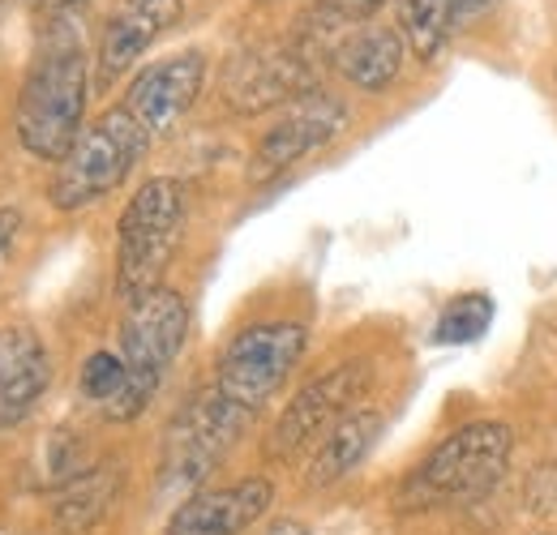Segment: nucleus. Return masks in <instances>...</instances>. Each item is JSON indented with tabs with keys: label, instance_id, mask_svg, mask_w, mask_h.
Returning a JSON list of instances; mask_svg holds the SVG:
<instances>
[{
	"label": "nucleus",
	"instance_id": "9d476101",
	"mask_svg": "<svg viewBox=\"0 0 557 535\" xmlns=\"http://www.w3.org/2000/svg\"><path fill=\"white\" fill-rule=\"evenodd\" d=\"M344 125H348V108L335 95L309 90V95L292 99V108L258 141L253 163H249V181H258V185L275 181L278 172H287L305 154H313L326 141H335V137L344 134Z\"/></svg>",
	"mask_w": 557,
	"mask_h": 535
},
{
	"label": "nucleus",
	"instance_id": "20e7f679",
	"mask_svg": "<svg viewBox=\"0 0 557 535\" xmlns=\"http://www.w3.org/2000/svg\"><path fill=\"white\" fill-rule=\"evenodd\" d=\"M189 335V309L172 287H154L129 304L121 326V360H125V390L103 415L108 420H138L159 395L163 377L172 373Z\"/></svg>",
	"mask_w": 557,
	"mask_h": 535
},
{
	"label": "nucleus",
	"instance_id": "f03ea898",
	"mask_svg": "<svg viewBox=\"0 0 557 535\" xmlns=\"http://www.w3.org/2000/svg\"><path fill=\"white\" fill-rule=\"evenodd\" d=\"M510 455H515L510 424H502V420L463 424L442 446H433L429 459L399 484L395 506L404 514H420V510L481 501L485 493H493V484L506 475Z\"/></svg>",
	"mask_w": 557,
	"mask_h": 535
},
{
	"label": "nucleus",
	"instance_id": "4468645a",
	"mask_svg": "<svg viewBox=\"0 0 557 535\" xmlns=\"http://www.w3.org/2000/svg\"><path fill=\"white\" fill-rule=\"evenodd\" d=\"M48 382L52 364L39 335L26 326H0V428L26 420Z\"/></svg>",
	"mask_w": 557,
	"mask_h": 535
},
{
	"label": "nucleus",
	"instance_id": "f8f14e48",
	"mask_svg": "<svg viewBox=\"0 0 557 535\" xmlns=\"http://www.w3.org/2000/svg\"><path fill=\"white\" fill-rule=\"evenodd\" d=\"M271 506L275 484L267 475H249L223 488H198L172 510L163 535H245L267 519Z\"/></svg>",
	"mask_w": 557,
	"mask_h": 535
},
{
	"label": "nucleus",
	"instance_id": "39448f33",
	"mask_svg": "<svg viewBox=\"0 0 557 535\" xmlns=\"http://www.w3.org/2000/svg\"><path fill=\"white\" fill-rule=\"evenodd\" d=\"M150 146L154 141L146 137L138 121L121 103H112L95 125H86L77 134L70 154L57 163V176H52V189H48L52 206L73 214V210H86L108 194H116Z\"/></svg>",
	"mask_w": 557,
	"mask_h": 535
},
{
	"label": "nucleus",
	"instance_id": "2eb2a0df",
	"mask_svg": "<svg viewBox=\"0 0 557 535\" xmlns=\"http://www.w3.org/2000/svg\"><path fill=\"white\" fill-rule=\"evenodd\" d=\"M382 424H386V420H382V411H373V407L348 411V415L318 441V450H313V459H309V468H305V484H309V488H331V484L348 480L351 471L364 463V455L377 446Z\"/></svg>",
	"mask_w": 557,
	"mask_h": 535
},
{
	"label": "nucleus",
	"instance_id": "6e6552de",
	"mask_svg": "<svg viewBox=\"0 0 557 535\" xmlns=\"http://www.w3.org/2000/svg\"><path fill=\"white\" fill-rule=\"evenodd\" d=\"M369 382H373L369 360H348V364L313 377L275 420V428L267 437V459L271 463H292L300 450L322 441L348 411L360 407V399L369 395Z\"/></svg>",
	"mask_w": 557,
	"mask_h": 535
},
{
	"label": "nucleus",
	"instance_id": "f3484780",
	"mask_svg": "<svg viewBox=\"0 0 557 535\" xmlns=\"http://www.w3.org/2000/svg\"><path fill=\"white\" fill-rule=\"evenodd\" d=\"M335 65L360 90H386L404 69V39L391 26H360L339 39Z\"/></svg>",
	"mask_w": 557,
	"mask_h": 535
},
{
	"label": "nucleus",
	"instance_id": "0eeeda50",
	"mask_svg": "<svg viewBox=\"0 0 557 535\" xmlns=\"http://www.w3.org/2000/svg\"><path fill=\"white\" fill-rule=\"evenodd\" d=\"M309 347V331L300 322H258L245 326L219 356L214 390L240 411L258 415L283 390L292 369Z\"/></svg>",
	"mask_w": 557,
	"mask_h": 535
},
{
	"label": "nucleus",
	"instance_id": "6ab92c4d",
	"mask_svg": "<svg viewBox=\"0 0 557 535\" xmlns=\"http://www.w3.org/2000/svg\"><path fill=\"white\" fill-rule=\"evenodd\" d=\"M493 322V300L472 291V296H459L442 309L437 326H433V343H476Z\"/></svg>",
	"mask_w": 557,
	"mask_h": 535
},
{
	"label": "nucleus",
	"instance_id": "9b49d317",
	"mask_svg": "<svg viewBox=\"0 0 557 535\" xmlns=\"http://www.w3.org/2000/svg\"><path fill=\"white\" fill-rule=\"evenodd\" d=\"M202 82H207V57L202 52H176V57H163V61L141 69L129 82L121 108L146 129L150 141H159L189 116V108L202 95Z\"/></svg>",
	"mask_w": 557,
	"mask_h": 535
},
{
	"label": "nucleus",
	"instance_id": "dca6fc26",
	"mask_svg": "<svg viewBox=\"0 0 557 535\" xmlns=\"http://www.w3.org/2000/svg\"><path fill=\"white\" fill-rule=\"evenodd\" d=\"M125 471L121 463H90L82 475L57 488L52 497V523L61 535H90L121 501Z\"/></svg>",
	"mask_w": 557,
	"mask_h": 535
},
{
	"label": "nucleus",
	"instance_id": "423d86ee",
	"mask_svg": "<svg viewBox=\"0 0 557 535\" xmlns=\"http://www.w3.org/2000/svg\"><path fill=\"white\" fill-rule=\"evenodd\" d=\"M249 424H253V415L240 411L236 402H227L214 386L198 390L172 415V424L163 433L159 488L163 493H181V501L189 493H198L202 480L227 459V450L240 441V433Z\"/></svg>",
	"mask_w": 557,
	"mask_h": 535
},
{
	"label": "nucleus",
	"instance_id": "b1692460",
	"mask_svg": "<svg viewBox=\"0 0 557 535\" xmlns=\"http://www.w3.org/2000/svg\"><path fill=\"white\" fill-rule=\"evenodd\" d=\"M360 4H364V9L373 13V9H377V4H386V0H360Z\"/></svg>",
	"mask_w": 557,
	"mask_h": 535
},
{
	"label": "nucleus",
	"instance_id": "f257e3e1",
	"mask_svg": "<svg viewBox=\"0 0 557 535\" xmlns=\"http://www.w3.org/2000/svg\"><path fill=\"white\" fill-rule=\"evenodd\" d=\"M86 90H90L86 48L70 26H57L44 39V48L35 52L26 82H22V95H17L13 129H17L22 150L44 163H61L82 134Z\"/></svg>",
	"mask_w": 557,
	"mask_h": 535
},
{
	"label": "nucleus",
	"instance_id": "ddd939ff",
	"mask_svg": "<svg viewBox=\"0 0 557 535\" xmlns=\"http://www.w3.org/2000/svg\"><path fill=\"white\" fill-rule=\"evenodd\" d=\"M181 17V0H121L99 39V82H116L141 52L172 30Z\"/></svg>",
	"mask_w": 557,
	"mask_h": 535
},
{
	"label": "nucleus",
	"instance_id": "412c9836",
	"mask_svg": "<svg viewBox=\"0 0 557 535\" xmlns=\"http://www.w3.org/2000/svg\"><path fill=\"white\" fill-rule=\"evenodd\" d=\"M17 227H22V210H17V206H0V262H4V253L13 249Z\"/></svg>",
	"mask_w": 557,
	"mask_h": 535
},
{
	"label": "nucleus",
	"instance_id": "4be33fe9",
	"mask_svg": "<svg viewBox=\"0 0 557 535\" xmlns=\"http://www.w3.org/2000/svg\"><path fill=\"white\" fill-rule=\"evenodd\" d=\"M39 13H65V9H77L82 0H30Z\"/></svg>",
	"mask_w": 557,
	"mask_h": 535
},
{
	"label": "nucleus",
	"instance_id": "aec40b11",
	"mask_svg": "<svg viewBox=\"0 0 557 535\" xmlns=\"http://www.w3.org/2000/svg\"><path fill=\"white\" fill-rule=\"evenodd\" d=\"M77 386H82L86 399L99 402V407L108 411L112 402L121 399V390H125V360H121L116 351H95V356L82 364Z\"/></svg>",
	"mask_w": 557,
	"mask_h": 535
},
{
	"label": "nucleus",
	"instance_id": "a211bd4d",
	"mask_svg": "<svg viewBox=\"0 0 557 535\" xmlns=\"http://www.w3.org/2000/svg\"><path fill=\"white\" fill-rule=\"evenodd\" d=\"M488 4L493 0H404V39L420 61H433L446 39Z\"/></svg>",
	"mask_w": 557,
	"mask_h": 535
},
{
	"label": "nucleus",
	"instance_id": "393cba45",
	"mask_svg": "<svg viewBox=\"0 0 557 535\" xmlns=\"http://www.w3.org/2000/svg\"><path fill=\"white\" fill-rule=\"evenodd\" d=\"M0 9H4V0H0Z\"/></svg>",
	"mask_w": 557,
	"mask_h": 535
},
{
	"label": "nucleus",
	"instance_id": "1a4fd4ad",
	"mask_svg": "<svg viewBox=\"0 0 557 535\" xmlns=\"http://www.w3.org/2000/svg\"><path fill=\"white\" fill-rule=\"evenodd\" d=\"M313 52L300 39L287 43H258L236 52L223 69V99L240 116H258L267 108L292 103L313 90Z\"/></svg>",
	"mask_w": 557,
	"mask_h": 535
},
{
	"label": "nucleus",
	"instance_id": "5701e85b",
	"mask_svg": "<svg viewBox=\"0 0 557 535\" xmlns=\"http://www.w3.org/2000/svg\"><path fill=\"white\" fill-rule=\"evenodd\" d=\"M267 535H309V527H300V523H275Z\"/></svg>",
	"mask_w": 557,
	"mask_h": 535
},
{
	"label": "nucleus",
	"instance_id": "7ed1b4c3",
	"mask_svg": "<svg viewBox=\"0 0 557 535\" xmlns=\"http://www.w3.org/2000/svg\"><path fill=\"white\" fill-rule=\"evenodd\" d=\"M185 236V185L172 176L146 181L129 198L116 227V296L125 304L163 287L176 245Z\"/></svg>",
	"mask_w": 557,
	"mask_h": 535
}]
</instances>
